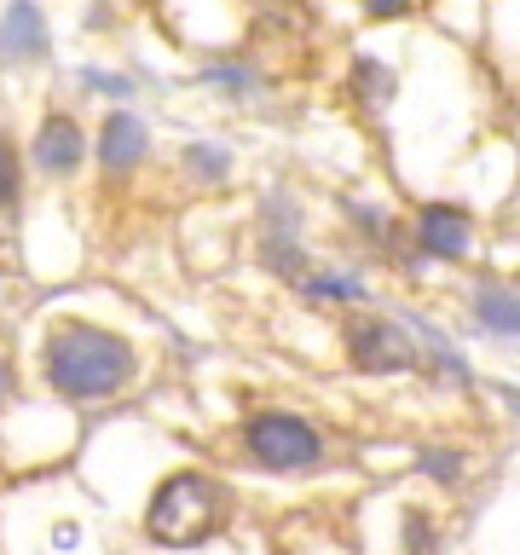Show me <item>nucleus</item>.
Segmentation results:
<instances>
[{"label":"nucleus","instance_id":"f257e3e1","mask_svg":"<svg viewBox=\"0 0 520 555\" xmlns=\"http://www.w3.org/2000/svg\"><path fill=\"white\" fill-rule=\"evenodd\" d=\"M139 376V347L110 324L93 319H52L41 336V382L58 399L99 405V399L128 393Z\"/></svg>","mask_w":520,"mask_h":555},{"label":"nucleus","instance_id":"f03ea898","mask_svg":"<svg viewBox=\"0 0 520 555\" xmlns=\"http://www.w3.org/2000/svg\"><path fill=\"white\" fill-rule=\"evenodd\" d=\"M232 520V486L214 480L208 468H173L156 480L145 503V532L168 550H191L203 538H214Z\"/></svg>","mask_w":520,"mask_h":555},{"label":"nucleus","instance_id":"7ed1b4c3","mask_svg":"<svg viewBox=\"0 0 520 555\" xmlns=\"http://www.w3.org/2000/svg\"><path fill=\"white\" fill-rule=\"evenodd\" d=\"M243 463L260 475H307L324 463V434L295 411H255L243 423Z\"/></svg>","mask_w":520,"mask_h":555},{"label":"nucleus","instance_id":"20e7f679","mask_svg":"<svg viewBox=\"0 0 520 555\" xmlns=\"http://www.w3.org/2000/svg\"><path fill=\"white\" fill-rule=\"evenodd\" d=\"M341 359L359 376H405L422 364L411 336H405V324L381 319V312H347L341 319Z\"/></svg>","mask_w":520,"mask_h":555},{"label":"nucleus","instance_id":"39448f33","mask_svg":"<svg viewBox=\"0 0 520 555\" xmlns=\"http://www.w3.org/2000/svg\"><path fill=\"white\" fill-rule=\"evenodd\" d=\"M411 232L428 255H440V260H463L468 249H474V215L457 208V203H422L416 220H411Z\"/></svg>","mask_w":520,"mask_h":555},{"label":"nucleus","instance_id":"423d86ee","mask_svg":"<svg viewBox=\"0 0 520 555\" xmlns=\"http://www.w3.org/2000/svg\"><path fill=\"white\" fill-rule=\"evenodd\" d=\"M468 319H474L485 336H497V341H520V284L480 278V284L468 289Z\"/></svg>","mask_w":520,"mask_h":555},{"label":"nucleus","instance_id":"0eeeda50","mask_svg":"<svg viewBox=\"0 0 520 555\" xmlns=\"http://www.w3.org/2000/svg\"><path fill=\"white\" fill-rule=\"evenodd\" d=\"M29 156H35V168L41 173H76L81 168V156H87V139H81V121L76 116H64V111H52L41 128H35V145H29Z\"/></svg>","mask_w":520,"mask_h":555},{"label":"nucleus","instance_id":"6e6552de","mask_svg":"<svg viewBox=\"0 0 520 555\" xmlns=\"http://www.w3.org/2000/svg\"><path fill=\"white\" fill-rule=\"evenodd\" d=\"M151 156V128L133 111H110L99 128V168L104 173H133Z\"/></svg>","mask_w":520,"mask_h":555},{"label":"nucleus","instance_id":"1a4fd4ad","mask_svg":"<svg viewBox=\"0 0 520 555\" xmlns=\"http://www.w3.org/2000/svg\"><path fill=\"white\" fill-rule=\"evenodd\" d=\"M6 59L41 64L47 59V17L35 0H6Z\"/></svg>","mask_w":520,"mask_h":555},{"label":"nucleus","instance_id":"9d476101","mask_svg":"<svg viewBox=\"0 0 520 555\" xmlns=\"http://www.w3.org/2000/svg\"><path fill=\"white\" fill-rule=\"evenodd\" d=\"M260 267H266L272 278H289V284H307L312 278V260L289 232H260Z\"/></svg>","mask_w":520,"mask_h":555},{"label":"nucleus","instance_id":"9b49d317","mask_svg":"<svg viewBox=\"0 0 520 555\" xmlns=\"http://www.w3.org/2000/svg\"><path fill=\"white\" fill-rule=\"evenodd\" d=\"M353 93H359L364 111H388L393 93H399V76L388 64H376V59H359L353 64Z\"/></svg>","mask_w":520,"mask_h":555},{"label":"nucleus","instance_id":"f8f14e48","mask_svg":"<svg viewBox=\"0 0 520 555\" xmlns=\"http://www.w3.org/2000/svg\"><path fill=\"white\" fill-rule=\"evenodd\" d=\"M197 81L214 87V93H225V99H249V93H260V76H255L249 64H208V69H197Z\"/></svg>","mask_w":520,"mask_h":555},{"label":"nucleus","instance_id":"ddd939ff","mask_svg":"<svg viewBox=\"0 0 520 555\" xmlns=\"http://www.w3.org/2000/svg\"><path fill=\"white\" fill-rule=\"evenodd\" d=\"M307 301H364V278L353 272H312L301 284Z\"/></svg>","mask_w":520,"mask_h":555},{"label":"nucleus","instance_id":"4468645a","mask_svg":"<svg viewBox=\"0 0 520 555\" xmlns=\"http://www.w3.org/2000/svg\"><path fill=\"white\" fill-rule=\"evenodd\" d=\"M185 173L191 180H203V185H220L225 173H232V151H220V145H185Z\"/></svg>","mask_w":520,"mask_h":555},{"label":"nucleus","instance_id":"2eb2a0df","mask_svg":"<svg viewBox=\"0 0 520 555\" xmlns=\"http://www.w3.org/2000/svg\"><path fill=\"white\" fill-rule=\"evenodd\" d=\"M416 468H422L428 480H440V486H457L463 480V451L457 446H428L422 457H416Z\"/></svg>","mask_w":520,"mask_h":555},{"label":"nucleus","instance_id":"dca6fc26","mask_svg":"<svg viewBox=\"0 0 520 555\" xmlns=\"http://www.w3.org/2000/svg\"><path fill=\"white\" fill-rule=\"evenodd\" d=\"M405 544H411V555H433V544H440V527H433L422 509H411V515H405Z\"/></svg>","mask_w":520,"mask_h":555},{"label":"nucleus","instance_id":"f3484780","mask_svg":"<svg viewBox=\"0 0 520 555\" xmlns=\"http://www.w3.org/2000/svg\"><path fill=\"white\" fill-rule=\"evenodd\" d=\"M364 17H405L411 12V0H359Z\"/></svg>","mask_w":520,"mask_h":555},{"label":"nucleus","instance_id":"a211bd4d","mask_svg":"<svg viewBox=\"0 0 520 555\" xmlns=\"http://www.w3.org/2000/svg\"><path fill=\"white\" fill-rule=\"evenodd\" d=\"M81 81L99 87V93H128V81H121V76H104V69H81Z\"/></svg>","mask_w":520,"mask_h":555},{"label":"nucleus","instance_id":"6ab92c4d","mask_svg":"<svg viewBox=\"0 0 520 555\" xmlns=\"http://www.w3.org/2000/svg\"><path fill=\"white\" fill-rule=\"evenodd\" d=\"M17 203V156H12V145H6V208Z\"/></svg>","mask_w":520,"mask_h":555}]
</instances>
